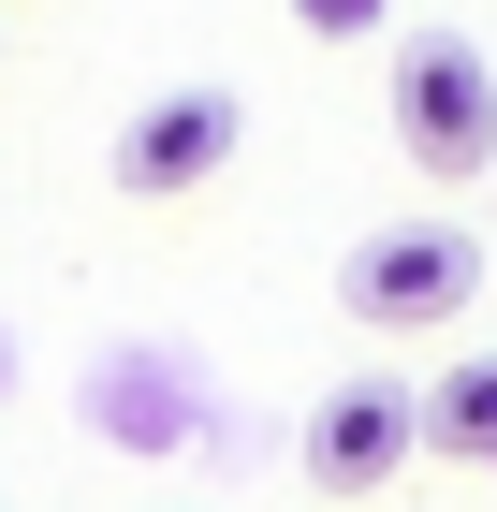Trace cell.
I'll use <instances>...</instances> for the list:
<instances>
[{
    "instance_id": "cell-1",
    "label": "cell",
    "mask_w": 497,
    "mask_h": 512,
    "mask_svg": "<svg viewBox=\"0 0 497 512\" xmlns=\"http://www.w3.org/2000/svg\"><path fill=\"white\" fill-rule=\"evenodd\" d=\"M468 293H483V235H454V220H381V235L337 264V308L366 322V337H439Z\"/></svg>"
},
{
    "instance_id": "cell-2",
    "label": "cell",
    "mask_w": 497,
    "mask_h": 512,
    "mask_svg": "<svg viewBox=\"0 0 497 512\" xmlns=\"http://www.w3.org/2000/svg\"><path fill=\"white\" fill-rule=\"evenodd\" d=\"M381 103H395V147H410L424 176H483V161H497V59H483V44H454V30L395 44Z\"/></svg>"
},
{
    "instance_id": "cell-3",
    "label": "cell",
    "mask_w": 497,
    "mask_h": 512,
    "mask_svg": "<svg viewBox=\"0 0 497 512\" xmlns=\"http://www.w3.org/2000/svg\"><path fill=\"white\" fill-rule=\"evenodd\" d=\"M410 454H424V395L410 381H337L307 410V483H322V498H381Z\"/></svg>"
},
{
    "instance_id": "cell-4",
    "label": "cell",
    "mask_w": 497,
    "mask_h": 512,
    "mask_svg": "<svg viewBox=\"0 0 497 512\" xmlns=\"http://www.w3.org/2000/svg\"><path fill=\"white\" fill-rule=\"evenodd\" d=\"M234 88H161V103H132V118H117V191L132 205H176V191H205V176H220L234 161Z\"/></svg>"
},
{
    "instance_id": "cell-5",
    "label": "cell",
    "mask_w": 497,
    "mask_h": 512,
    "mask_svg": "<svg viewBox=\"0 0 497 512\" xmlns=\"http://www.w3.org/2000/svg\"><path fill=\"white\" fill-rule=\"evenodd\" d=\"M424 454L497 469V352H468V366H439V381H424Z\"/></svg>"
},
{
    "instance_id": "cell-6",
    "label": "cell",
    "mask_w": 497,
    "mask_h": 512,
    "mask_svg": "<svg viewBox=\"0 0 497 512\" xmlns=\"http://www.w3.org/2000/svg\"><path fill=\"white\" fill-rule=\"evenodd\" d=\"M293 15H307V30H322V44H366V30H381V15H395V0H293Z\"/></svg>"
}]
</instances>
